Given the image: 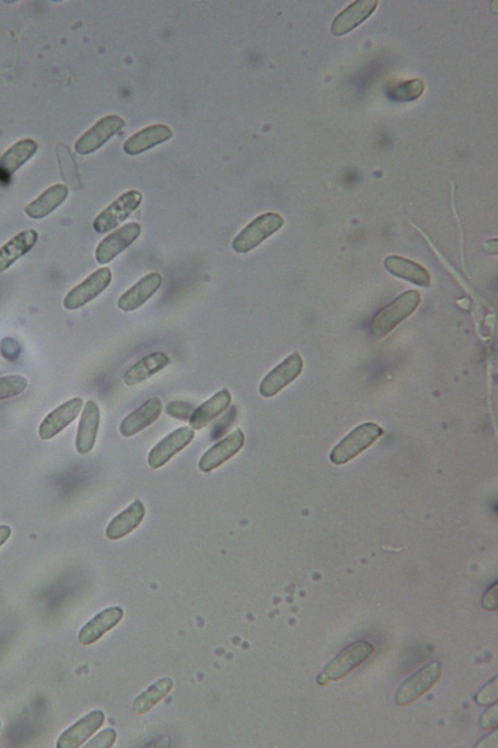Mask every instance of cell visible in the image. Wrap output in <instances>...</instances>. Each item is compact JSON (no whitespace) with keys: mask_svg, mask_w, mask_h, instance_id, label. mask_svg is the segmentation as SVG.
Segmentation results:
<instances>
[{"mask_svg":"<svg viewBox=\"0 0 498 748\" xmlns=\"http://www.w3.org/2000/svg\"><path fill=\"white\" fill-rule=\"evenodd\" d=\"M146 515L144 504L140 500L132 503L122 513L117 515L107 527L106 536L110 540L122 539L137 529Z\"/></svg>","mask_w":498,"mask_h":748,"instance_id":"21","label":"cell"},{"mask_svg":"<svg viewBox=\"0 0 498 748\" xmlns=\"http://www.w3.org/2000/svg\"><path fill=\"white\" fill-rule=\"evenodd\" d=\"M378 4V0H360L348 6L332 23V33L338 36L349 34L371 17Z\"/></svg>","mask_w":498,"mask_h":748,"instance_id":"18","label":"cell"},{"mask_svg":"<svg viewBox=\"0 0 498 748\" xmlns=\"http://www.w3.org/2000/svg\"><path fill=\"white\" fill-rule=\"evenodd\" d=\"M163 404L159 397H152L140 406L137 411L125 417L120 425L124 437H132L152 425L162 414Z\"/></svg>","mask_w":498,"mask_h":748,"instance_id":"17","label":"cell"},{"mask_svg":"<svg viewBox=\"0 0 498 748\" xmlns=\"http://www.w3.org/2000/svg\"><path fill=\"white\" fill-rule=\"evenodd\" d=\"M100 408L93 400L87 401L81 415L75 440L76 451L86 455L92 451L96 443L100 425Z\"/></svg>","mask_w":498,"mask_h":748,"instance_id":"15","label":"cell"},{"mask_svg":"<svg viewBox=\"0 0 498 748\" xmlns=\"http://www.w3.org/2000/svg\"><path fill=\"white\" fill-rule=\"evenodd\" d=\"M83 400L80 397L69 399L55 408L45 417L38 428V436L42 440H51L65 430L80 414Z\"/></svg>","mask_w":498,"mask_h":748,"instance_id":"10","label":"cell"},{"mask_svg":"<svg viewBox=\"0 0 498 748\" xmlns=\"http://www.w3.org/2000/svg\"><path fill=\"white\" fill-rule=\"evenodd\" d=\"M116 736V731L114 729H106L100 732V734L96 737H94L89 744H87L85 747H111L115 743Z\"/></svg>","mask_w":498,"mask_h":748,"instance_id":"32","label":"cell"},{"mask_svg":"<svg viewBox=\"0 0 498 748\" xmlns=\"http://www.w3.org/2000/svg\"><path fill=\"white\" fill-rule=\"evenodd\" d=\"M374 647L370 643L360 641L346 648L331 661L324 673L326 680H339L349 674L366 660L373 652Z\"/></svg>","mask_w":498,"mask_h":748,"instance_id":"12","label":"cell"},{"mask_svg":"<svg viewBox=\"0 0 498 748\" xmlns=\"http://www.w3.org/2000/svg\"><path fill=\"white\" fill-rule=\"evenodd\" d=\"M195 431L191 428H180L165 437L149 453L148 464L152 469H159L172 458L192 443Z\"/></svg>","mask_w":498,"mask_h":748,"instance_id":"8","label":"cell"},{"mask_svg":"<svg viewBox=\"0 0 498 748\" xmlns=\"http://www.w3.org/2000/svg\"><path fill=\"white\" fill-rule=\"evenodd\" d=\"M105 721V714L94 711L66 729L57 740V748L80 747L87 739L96 732Z\"/></svg>","mask_w":498,"mask_h":748,"instance_id":"16","label":"cell"},{"mask_svg":"<svg viewBox=\"0 0 498 748\" xmlns=\"http://www.w3.org/2000/svg\"><path fill=\"white\" fill-rule=\"evenodd\" d=\"M0 729H2V721H0Z\"/></svg>","mask_w":498,"mask_h":748,"instance_id":"34","label":"cell"},{"mask_svg":"<svg viewBox=\"0 0 498 748\" xmlns=\"http://www.w3.org/2000/svg\"><path fill=\"white\" fill-rule=\"evenodd\" d=\"M141 231L142 227L138 223H129L108 235L99 243L96 251H95V258H96L97 263L107 265L112 262L116 257L128 249L139 238Z\"/></svg>","mask_w":498,"mask_h":748,"instance_id":"7","label":"cell"},{"mask_svg":"<svg viewBox=\"0 0 498 748\" xmlns=\"http://www.w3.org/2000/svg\"><path fill=\"white\" fill-rule=\"evenodd\" d=\"M162 283L163 278L159 273L146 274L118 299V308L125 312L140 309L159 290Z\"/></svg>","mask_w":498,"mask_h":748,"instance_id":"13","label":"cell"},{"mask_svg":"<svg viewBox=\"0 0 498 748\" xmlns=\"http://www.w3.org/2000/svg\"><path fill=\"white\" fill-rule=\"evenodd\" d=\"M303 359L298 352L292 353L281 364L267 374L259 385V393L264 397H272L278 395L288 384L295 382L302 374Z\"/></svg>","mask_w":498,"mask_h":748,"instance_id":"6","label":"cell"},{"mask_svg":"<svg viewBox=\"0 0 498 748\" xmlns=\"http://www.w3.org/2000/svg\"><path fill=\"white\" fill-rule=\"evenodd\" d=\"M68 194V189L65 185L51 186L27 204L25 209L26 214L31 219H43L60 207L67 199Z\"/></svg>","mask_w":498,"mask_h":748,"instance_id":"25","label":"cell"},{"mask_svg":"<svg viewBox=\"0 0 498 748\" xmlns=\"http://www.w3.org/2000/svg\"><path fill=\"white\" fill-rule=\"evenodd\" d=\"M112 279L113 274L110 267H101L69 291L65 297V301H63V306L67 311L83 308L102 293H104Z\"/></svg>","mask_w":498,"mask_h":748,"instance_id":"4","label":"cell"},{"mask_svg":"<svg viewBox=\"0 0 498 748\" xmlns=\"http://www.w3.org/2000/svg\"><path fill=\"white\" fill-rule=\"evenodd\" d=\"M12 530L10 526L0 525V547L5 544L11 536Z\"/></svg>","mask_w":498,"mask_h":748,"instance_id":"33","label":"cell"},{"mask_svg":"<svg viewBox=\"0 0 498 748\" xmlns=\"http://www.w3.org/2000/svg\"><path fill=\"white\" fill-rule=\"evenodd\" d=\"M231 404V392L227 389L220 390L216 396L205 401L199 407L195 408L193 414L189 417V427L195 430L204 428L218 416L224 413Z\"/></svg>","mask_w":498,"mask_h":748,"instance_id":"22","label":"cell"},{"mask_svg":"<svg viewBox=\"0 0 498 748\" xmlns=\"http://www.w3.org/2000/svg\"><path fill=\"white\" fill-rule=\"evenodd\" d=\"M172 137V132L168 126L157 124L134 134L125 142L124 150L126 153L136 155L147 151L163 142Z\"/></svg>","mask_w":498,"mask_h":748,"instance_id":"24","label":"cell"},{"mask_svg":"<svg viewBox=\"0 0 498 748\" xmlns=\"http://www.w3.org/2000/svg\"><path fill=\"white\" fill-rule=\"evenodd\" d=\"M195 406L191 404L183 403V401H172L167 407H165V413L181 421L189 420L193 414Z\"/></svg>","mask_w":498,"mask_h":748,"instance_id":"31","label":"cell"},{"mask_svg":"<svg viewBox=\"0 0 498 748\" xmlns=\"http://www.w3.org/2000/svg\"><path fill=\"white\" fill-rule=\"evenodd\" d=\"M123 615L124 612L120 607L102 611L82 628L78 636L79 643L82 645H90L96 643L110 629L120 623Z\"/></svg>","mask_w":498,"mask_h":748,"instance_id":"19","label":"cell"},{"mask_svg":"<svg viewBox=\"0 0 498 748\" xmlns=\"http://www.w3.org/2000/svg\"><path fill=\"white\" fill-rule=\"evenodd\" d=\"M383 429L375 423H365L353 430L330 454L332 462L341 466L366 451L383 436Z\"/></svg>","mask_w":498,"mask_h":748,"instance_id":"3","label":"cell"},{"mask_svg":"<svg viewBox=\"0 0 498 748\" xmlns=\"http://www.w3.org/2000/svg\"><path fill=\"white\" fill-rule=\"evenodd\" d=\"M28 381L21 375L0 377V401L21 395L27 388Z\"/></svg>","mask_w":498,"mask_h":748,"instance_id":"30","label":"cell"},{"mask_svg":"<svg viewBox=\"0 0 498 748\" xmlns=\"http://www.w3.org/2000/svg\"><path fill=\"white\" fill-rule=\"evenodd\" d=\"M386 269L394 275L404 279L418 286L429 287L431 275L422 266L410 261V259L391 256L385 259Z\"/></svg>","mask_w":498,"mask_h":748,"instance_id":"26","label":"cell"},{"mask_svg":"<svg viewBox=\"0 0 498 748\" xmlns=\"http://www.w3.org/2000/svg\"><path fill=\"white\" fill-rule=\"evenodd\" d=\"M245 443V436L241 429H235L232 435L227 436L225 439L220 440L218 443L213 445L207 452L203 455L199 462V468L204 474L220 467L224 463L232 459L234 455L239 453Z\"/></svg>","mask_w":498,"mask_h":748,"instance_id":"11","label":"cell"},{"mask_svg":"<svg viewBox=\"0 0 498 748\" xmlns=\"http://www.w3.org/2000/svg\"><path fill=\"white\" fill-rule=\"evenodd\" d=\"M125 126V121L117 115H108L102 118L93 127L87 131L82 137L79 138L75 144V150L79 154L87 155L96 151L106 142L120 131Z\"/></svg>","mask_w":498,"mask_h":748,"instance_id":"9","label":"cell"},{"mask_svg":"<svg viewBox=\"0 0 498 748\" xmlns=\"http://www.w3.org/2000/svg\"><path fill=\"white\" fill-rule=\"evenodd\" d=\"M425 90V83L422 80H413L396 86L390 89L389 96L395 101H412L422 96Z\"/></svg>","mask_w":498,"mask_h":748,"instance_id":"29","label":"cell"},{"mask_svg":"<svg viewBox=\"0 0 498 748\" xmlns=\"http://www.w3.org/2000/svg\"><path fill=\"white\" fill-rule=\"evenodd\" d=\"M170 365V359L165 352L157 351L149 354L142 359L137 364L131 366L123 376L124 382L128 387L140 384L151 379L152 376L160 373L161 370Z\"/></svg>","mask_w":498,"mask_h":748,"instance_id":"23","label":"cell"},{"mask_svg":"<svg viewBox=\"0 0 498 748\" xmlns=\"http://www.w3.org/2000/svg\"><path fill=\"white\" fill-rule=\"evenodd\" d=\"M141 202L142 194L139 191L124 193L94 220V230L104 234L116 229L139 208Z\"/></svg>","mask_w":498,"mask_h":748,"instance_id":"5","label":"cell"},{"mask_svg":"<svg viewBox=\"0 0 498 748\" xmlns=\"http://www.w3.org/2000/svg\"><path fill=\"white\" fill-rule=\"evenodd\" d=\"M421 303V296L417 290H410L378 312L372 322V334L376 337H384L401 322L410 316Z\"/></svg>","mask_w":498,"mask_h":748,"instance_id":"2","label":"cell"},{"mask_svg":"<svg viewBox=\"0 0 498 748\" xmlns=\"http://www.w3.org/2000/svg\"><path fill=\"white\" fill-rule=\"evenodd\" d=\"M284 225L283 218L276 212H265L250 222L236 235L232 247L236 253L247 254L254 251Z\"/></svg>","mask_w":498,"mask_h":748,"instance_id":"1","label":"cell"},{"mask_svg":"<svg viewBox=\"0 0 498 748\" xmlns=\"http://www.w3.org/2000/svg\"><path fill=\"white\" fill-rule=\"evenodd\" d=\"M34 140L26 139L18 142L0 157V174L11 176L23 164L27 163L37 151Z\"/></svg>","mask_w":498,"mask_h":748,"instance_id":"27","label":"cell"},{"mask_svg":"<svg viewBox=\"0 0 498 748\" xmlns=\"http://www.w3.org/2000/svg\"><path fill=\"white\" fill-rule=\"evenodd\" d=\"M38 233L34 229L22 231L15 235L9 242L0 248V274L9 270L10 267L26 256L38 241Z\"/></svg>","mask_w":498,"mask_h":748,"instance_id":"20","label":"cell"},{"mask_svg":"<svg viewBox=\"0 0 498 748\" xmlns=\"http://www.w3.org/2000/svg\"><path fill=\"white\" fill-rule=\"evenodd\" d=\"M441 667L438 663H432L410 676L398 691L397 703L407 705L414 702L433 687L439 679Z\"/></svg>","mask_w":498,"mask_h":748,"instance_id":"14","label":"cell"},{"mask_svg":"<svg viewBox=\"0 0 498 748\" xmlns=\"http://www.w3.org/2000/svg\"><path fill=\"white\" fill-rule=\"evenodd\" d=\"M173 686V682L170 678H164L157 681L153 686L149 687L143 694H142L134 703L133 710L138 714H143L152 708L161 700L170 694Z\"/></svg>","mask_w":498,"mask_h":748,"instance_id":"28","label":"cell"}]
</instances>
